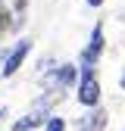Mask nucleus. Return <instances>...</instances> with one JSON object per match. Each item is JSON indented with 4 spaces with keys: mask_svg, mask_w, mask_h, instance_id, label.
I'll use <instances>...</instances> for the list:
<instances>
[{
    "mask_svg": "<svg viewBox=\"0 0 125 131\" xmlns=\"http://www.w3.org/2000/svg\"><path fill=\"white\" fill-rule=\"evenodd\" d=\"M78 103L81 106H97L100 103V84L94 78V69L91 66H81V84H78Z\"/></svg>",
    "mask_w": 125,
    "mask_h": 131,
    "instance_id": "obj_1",
    "label": "nucleus"
},
{
    "mask_svg": "<svg viewBox=\"0 0 125 131\" xmlns=\"http://www.w3.org/2000/svg\"><path fill=\"white\" fill-rule=\"evenodd\" d=\"M103 25L97 22L94 25V31H91V41H88V47H85V53H81V66H91L94 69V62L100 59V53H103Z\"/></svg>",
    "mask_w": 125,
    "mask_h": 131,
    "instance_id": "obj_2",
    "label": "nucleus"
},
{
    "mask_svg": "<svg viewBox=\"0 0 125 131\" xmlns=\"http://www.w3.org/2000/svg\"><path fill=\"white\" fill-rule=\"evenodd\" d=\"M28 50H31V41H19V44L13 47V53L6 56V62H3V69H0V72H3V78H9V75H16V72H19V66L25 62Z\"/></svg>",
    "mask_w": 125,
    "mask_h": 131,
    "instance_id": "obj_3",
    "label": "nucleus"
},
{
    "mask_svg": "<svg viewBox=\"0 0 125 131\" xmlns=\"http://www.w3.org/2000/svg\"><path fill=\"white\" fill-rule=\"evenodd\" d=\"M44 109H47V103H41L35 112H28V116H22V119H16L13 122V131H31V128H38V125H44L47 122V116H44Z\"/></svg>",
    "mask_w": 125,
    "mask_h": 131,
    "instance_id": "obj_4",
    "label": "nucleus"
},
{
    "mask_svg": "<svg viewBox=\"0 0 125 131\" xmlns=\"http://www.w3.org/2000/svg\"><path fill=\"white\" fill-rule=\"evenodd\" d=\"M78 72H81V69H75L72 62H66V66H59V69L53 72V78H50V81L56 84V91H62V88H69L72 81H75V75H78Z\"/></svg>",
    "mask_w": 125,
    "mask_h": 131,
    "instance_id": "obj_5",
    "label": "nucleus"
},
{
    "mask_svg": "<svg viewBox=\"0 0 125 131\" xmlns=\"http://www.w3.org/2000/svg\"><path fill=\"white\" fill-rule=\"evenodd\" d=\"M103 125H106V112L94 106V112H88V116L78 122V131H103Z\"/></svg>",
    "mask_w": 125,
    "mask_h": 131,
    "instance_id": "obj_6",
    "label": "nucleus"
},
{
    "mask_svg": "<svg viewBox=\"0 0 125 131\" xmlns=\"http://www.w3.org/2000/svg\"><path fill=\"white\" fill-rule=\"evenodd\" d=\"M44 131H66V119H59V116H47Z\"/></svg>",
    "mask_w": 125,
    "mask_h": 131,
    "instance_id": "obj_7",
    "label": "nucleus"
},
{
    "mask_svg": "<svg viewBox=\"0 0 125 131\" xmlns=\"http://www.w3.org/2000/svg\"><path fill=\"white\" fill-rule=\"evenodd\" d=\"M6 28H9V9H6L3 3H0V35H3Z\"/></svg>",
    "mask_w": 125,
    "mask_h": 131,
    "instance_id": "obj_8",
    "label": "nucleus"
},
{
    "mask_svg": "<svg viewBox=\"0 0 125 131\" xmlns=\"http://www.w3.org/2000/svg\"><path fill=\"white\" fill-rule=\"evenodd\" d=\"M85 3H91V6H100V3H103V0H85Z\"/></svg>",
    "mask_w": 125,
    "mask_h": 131,
    "instance_id": "obj_9",
    "label": "nucleus"
},
{
    "mask_svg": "<svg viewBox=\"0 0 125 131\" xmlns=\"http://www.w3.org/2000/svg\"><path fill=\"white\" fill-rule=\"evenodd\" d=\"M3 116H6V109H3V106H0V119H3Z\"/></svg>",
    "mask_w": 125,
    "mask_h": 131,
    "instance_id": "obj_10",
    "label": "nucleus"
}]
</instances>
